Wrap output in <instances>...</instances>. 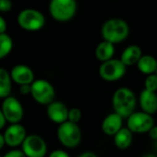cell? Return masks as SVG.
<instances>
[{
  "label": "cell",
  "instance_id": "cell-14",
  "mask_svg": "<svg viewBox=\"0 0 157 157\" xmlns=\"http://www.w3.org/2000/svg\"><path fill=\"white\" fill-rule=\"evenodd\" d=\"M123 118L116 112L107 115L102 122V131L108 136L116 135L123 127Z\"/></svg>",
  "mask_w": 157,
  "mask_h": 157
},
{
  "label": "cell",
  "instance_id": "cell-9",
  "mask_svg": "<svg viewBox=\"0 0 157 157\" xmlns=\"http://www.w3.org/2000/svg\"><path fill=\"white\" fill-rule=\"evenodd\" d=\"M21 150L27 157H44L47 152V145L45 141L37 134L27 135Z\"/></svg>",
  "mask_w": 157,
  "mask_h": 157
},
{
  "label": "cell",
  "instance_id": "cell-11",
  "mask_svg": "<svg viewBox=\"0 0 157 157\" xmlns=\"http://www.w3.org/2000/svg\"><path fill=\"white\" fill-rule=\"evenodd\" d=\"M6 144L9 147H18L21 145L27 137L25 128L19 123H14L8 126L4 133Z\"/></svg>",
  "mask_w": 157,
  "mask_h": 157
},
{
  "label": "cell",
  "instance_id": "cell-19",
  "mask_svg": "<svg viewBox=\"0 0 157 157\" xmlns=\"http://www.w3.org/2000/svg\"><path fill=\"white\" fill-rule=\"evenodd\" d=\"M139 71L144 75L155 74L157 70V60L152 55H143L137 63Z\"/></svg>",
  "mask_w": 157,
  "mask_h": 157
},
{
  "label": "cell",
  "instance_id": "cell-26",
  "mask_svg": "<svg viewBox=\"0 0 157 157\" xmlns=\"http://www.w3.org/2000/svg\"><path fill=\"white\" fill-rule=\"evenodd\" d=\"M49 157H70V155L65 152V151H62V150H55L53 151L50 155Z\"/></svg>",
  "mask_w": 157,
  "mask_h": 157
},
{
  "label": "cell",
  "instance_id": "cell-21",
  "mask_svg": "<svg viewBox=\"0 0 157 157\" xmlns=\"http://www.w3.org/2000/svg\"><path fill=\"white\" fill-rule=\"evenodd\" d=\"M13 48V40L6 33L0 34V60L6 57Z\"/></svg>",
  "mask_w": 157,
  "mask_h": 157
},
{
  "label": "cell",
  "instance_id": "cell-23",
  "mask_svg": "<svg viewBox=\"0 0 157 157\" xmlns=\"http://www.w3.org/2000/svg\"><path fill=\"white\" fill-rule=\"evenodd\" d=\"M81 117H82V113L80 109L73 108L68 110V121L78 124L80 121L81 120Z\"/></svg>",
  "mask_w": 157,
  "mask_h": 157
},
{
  "label": "cell",
  "instance_id": "cell-1",
  "mask_svg": "<svg viewBox=\"0 0 157 157\" xmlns=\"http://www.w3.org/2000/svg\"><path fill=\"white\" fill-rule=\"evenodd\" d=\"M136 103L135 94L128 87H120L117 89L112 98L114 111L123 119H128L132 113H134Z\"/></svg>",
  "mask_w": 157,
  "mask_h": 157
},
{
  "label": "cell",
  "instance_id": "cell-25",
  "mask_svg": "<svg viewBox=\"0 0 157 157\" xmlns=\"http://www.w3.org/2000/svg\"><path fill=\"white\" fill-rule=\"evenodd\" d=\"M3 157H27L25 155V154L22 152V150H11L9 152H7Z\"/></svg>",
  "mask_w": 157,
  "mask_h": 157
},
{
  "label": "cell",
  "instance_id": "cell-10",
  "mask_svg": "<svg viewBox=\"0 0 157 157\" xmlns=\"http://www.w3.org/2000/svg\"><path fill=\"white\" fill-rule=\"evenodd\" d=\"M1 110L6 121L11 124L19 123L23 118L24 110L21 103L14 97H7L4 98L1 106Z\"/></svg>",
  "mask_w": 157,
  "mask_h": 157
},
{
  "label": "cell",
  "instance_id": "cell-30",
  "mask_svg": "<svg viewBox=\"0 0 157 157\" xmlns=\"http://www.w3.org/2000/svg\"><path fill=\"white\" fill-rule=\"evenodd\" d=\"M6 121V119H5V116H4L2 110L0 109V130H2V129L5 127Z\"/></svg>",
  "mask_w": 157,
  "mask_h": 157
},
{
  "label": "cell",
  "instance_id": "cell-16",
  "mask_svg": "<svg viewBox=\"0 0 157 157\" xmlns=\"http://www.w3.org/2000/svg\"><path fill=\"white\" fill-rule=\"evenodd\" d=\"M143 50L139 45L133 44L128 46L121 53L120 60L126 66H131L137 64L141 57L143 56Z\"/></svg>",
  "mask_w": 157,
  "mask_h": 157
},
{
  "label": "cell",
  "instance_id": "cell-34",
  "mask_svg": "<svg viewBox=\"0 0 157 157\" xmlns=\"http://www.w3.org/2000/svg\"><path fill=\"white\" fill-rule=\"evenodd\" d=\"M155 74H156V75H157V70H156V73H155Z\"/></svg>",
  "mask_w": 157,
  "mask_h": 157
},
{
  "label": "cell",
  "instance_id": "cell-4",
  "mask_svg": "<svg viewBox=\"0 0 157 157\" xmlns=\"http://www.w3.org/2000/svg\"><path fill=\"white\" fill-rule=\"evenodd\" d=\"M19 27L27 31H38L45 24V17L42 12L33 8L21 10L17 17Z\"/></svg>",
  "mask_w": 157,
  "mask_h": 157
},
{
  "label": "cell",
  "instance_id": "cell-22",
  "mask_svg": "<svg viewBox=\"0 0 157 157\" xmlns=\"http://www.w3.org/2000/svg\"><path fill=\"white\" fill-rule=\"evenodd\" d=\"M144 89H147L149 91L155 92L157 90V75L153 74L147 75L144 81Z\"/></svg>",
  "mask_w": 157,
  "mask_h": 157
},
{
  "label": "cell",
  "instance_id": "cell-20",
  "mask_svg": "<svg viewBox=\"0 0 157 157\" xmlns=\"http://www.w3.org/2000/svg\"><path fill=\"white\" fill-rule=\"evenodd\" d=\"M12 88V79L10 73L5 68L0 67V98L9 97Z\"/></svg>",
  "mask_w": 157,
  "mask_h": 157
},
{
  "label": "cell",
  "instance_id": "cell-5",
  "mask_svg": "<svg viewBox=\"0 0 157 157\" xmlns=\"http://www.w3.org/2000/svg\"><path fill=\"white\" fill-rule=\"evenodd\" d=\"M81 131L78 124L68 121L60 124L57 129L58 141L67 148L77 147L81 141Z\"/></svg>",
  "mask_w": 157,
  "mask_h": 157
},
{
  "label": "cell",
  "instance_id": "cell-28",
  "mask_svg": "<svg viewBox=\"0 0 157 157\" xmlns=\"http://www.w3.org/2000/svg\"><path fill=\"white\" fill-rule=\"evenodd\" d=\"M6 19L0 16V34L6 33Z\"/></svg>",
  "mask_w": 157,
  "mask_h": 157
},
{
  "label": "cell",
  "instance_id": "cell-8",
  "mask_svg": "<svg viewBox=\"0 0 157 157\" xmlns=\"http://www.w3.org/2000/svg\"><path fill=\"white\" fill-rule=\"evenodd\" d=\"M155 126V121L152 115L143 111L134 112L129 118L127 121V128H129L133 133H146Z\"/></svg>",
  "mask_w": 157,
  "mask_h": 157
},
{
  "label": "cell",
  "instance_id": "cell-6",
  "mask_svg": "<svg viewBox=\"0 0 157 157\" xmlns=\"http://www.w3.org/2000/svg\"><path fill=\"white\" fill-rule=\"evenodd\" d=\"M31 95L32 98L41 105H49L56 97L54 86L44 79L34 80L31 84Z\"/></svg>",
  "mask_w": 157,
  "mask_h": 157
},
{
  "label": "cell",
  "instance_id": "cell-15",
  "mask_svg": "<svg viewBox=\"0 0 157 157\" xmlns=\"http://www.w3.org/2000/svg\"><path fill=\"white\" fill-rule=\"evenodd\" d=\"M140 106L143 112L150 115L157 111V95L155 92L143 89L140 95Z\"/></svg>",
  "mask_w": 157,
  "mask_h": 157
},
{
  "label": "cell",
  "instance_id": "cell-17",
  "mask_svg": "<svg viewBox=\"0 0 157 157\" xmlns=\"http://www.w3.org/2000/svg\"><path fill=\"white\" fill-rule=\"evenodd\" d=\"M115 54V45L109 41H101L95 49V57L98 61L104 63L113 59Z\"/></svg>",
  "mask_w": 157,
  "mask_h": 157
},
{
  "label": "cell",
  "instance_id": "cell-18",
  "mask_svg": "<svg viewBox=\"0 0 157 157\" xmlns=\"http://www.w3.org/2000/svg\"><path fill=\"white\" fill-rule=\"evenodd\" d=\"M132 132L129 128H122L116 135H114V144L120 150L128 149L133 140Z\"/></svg>",
  "mask_w": 157,
  "mask_h": 157
},
{
  "label": "cell",
  "instance_id": "cell-3",
  "mask_svg": "<svg viewBox=\"0 0 157 157\" xmlns=\"http://www.w3.org/2000/svg\"><path fill=\"white\" fill-rule=\"evenodd\" d=\"M77 12L76 0H51L49 13L58 22H67L72 19Z\"/></svg>",
  "mask_w": 157,
  "mask_h": 157
},
{
  "label": "cell",
  "instance_id": "cell-7",
  "mask_svg": "<svg viewBox=\"0 0 157 157\" xmlns=\"http://www.w3.org/2000/svg\"><path fill=\"white\" fill-rule=\"evenodd\" d=\"M127 66L120 59H111L102 63L99 67V75L101 78L107 82H115L121 79L126 74Z\"/></svg>",
  "mask_w": 157,
  "mask_h": 157
},
{
  "label": "cell",
  "instance_id": "cell-33",
  "mask_svg": "<svg viewBox=\"0 0 157 157\" xmlns=\"http://www.w3.org/2000/svg\"><path fill=\"white\" fill-rule=\"evenodd\" d=\"M143 157H156L155 155H153V154H146V155H144Z\"/></svg>",
  "mask_w": 157,
  "mask_h": 157
},
{
  "label": "cell",
  "instance_id": "cell-2",
  "mask_svg": "<svg viewBox=\"0 0 157 157\" xmlns=\"http://www.w3.org/2000/svg\"><path fill=\"white\" fill-rule=\"evenodd\" d=\"M101 34L105 40L113 44L125 40L130 34V27L122 18L114 17L107 19L102 26Z\"/></svg>",
  "mask_w": 157,
  "mask_h": 157
},
{
  "label": "cell",
  "instance_id": "cell-13",
  "mask_svg": "<svg viewBox=\"0 0 157 157\" xmlns=\"http://www.w3.org/2000/svg\"><path fill=\"white\" fill-rule=\"evenodd\" d=\"M11 79L19 86L31 85L34 81V74L32 70L24 64L15 65L10 72Z\"/></svg>",
  "mask_w": 157,
  "mask_h": 157
},
{
  "label": "cell",
  "instance_id": "cell-24",
  "mask_svg": "<svg viewBox=\"0 0 157 157\" xmlns=\"http://www.w3.org/2000/svg\"><path fill=\"white\" fill-rule=\"evenodd\" d=\"M12 8V2L10 0H0V12H7Z\"/></svg>",
  "mask_w": 157,
  "mask_h": 157
},
{
  "label": "cell",
  "instance_id": "cell-12",
  "mask_svg": "<svg viewBox=\"0 0 157 157\" xmlns=\"http://www.w3.org/2000/svg\"><path fill=\"white\" fill-rule=\"evenodd\" d=\"M46 113L51 121L56 124H62L68 121V109L66 105L59 101H53L47 106Z\"/></svg>",
  "mask_w": 157,
  "mask_h": 157
},
{
  "label": "cell",
  "instance_id": "cell-27",
  "mask_svg": "<svg viewBox=\"0 0 157 157\" xmlns=\"http://www.w3.org/2000/svg\"><path fill=\"white\" fill-rule=\"evenodd\" d=\"M31 91V85H22L19 86V92L22 95H29Z\"/></svg>",
  "mask_w": 157,
  "mask_h": 157
},
{
  "label": "cell",
  "instance_id": "cell-32",
  "mask_svg": "<svg viewBox=\"0 0 157 157\" xmlns=\"http://www.w3.org/2000/svg\"><path fill=\"white\" fill-rule=\"evenodd\" d=\"M5 144H6V142H5V137H4V135H2L1 133H0V150L5 146Z\"/></svg>",
  "mask_w": 157,
  "mask_h": 157
},
{
  "label": "cell",
  "instance_id": "cell-31",
  "mask_svg": "<svg viewBox=\"0 0 157 157\" xmlns=\"http://www.w3.org/2000/svg\"><path fill=\"white\" fill-rule=\"evenodd\" d=\"M77 157H98L93 152H84L82 154H81L80 155H78Z\"/></svg>",
  "mask_w": 157,
  "mask_h": 157
},
{
  "label": "cell",
  "instance_id": "cell-29",
  "mask_svg": "<svg viewBox=\"0 0 157 157\" xmlns=\"http://www.w3.org/2000/svg\"><path fill=\"white\" fill-rule=\"evenodd\" d=\"M148 133L153 140H157V126H154Z\"/></svg>",
  "mask_w": 157,
  "mask_h": 157
}]
</instances>
